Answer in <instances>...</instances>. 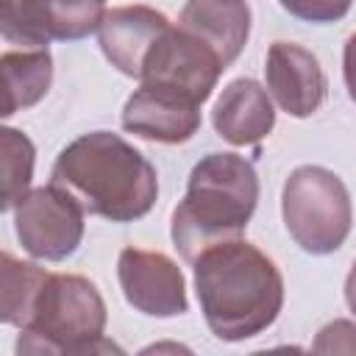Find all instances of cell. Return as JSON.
<instances>
[{"label": "cell", "mask_w": 356, "mask_h": 356, "mask_svg": "<svg viewBox=\"0 0 356 356\" xmlns=\"http://www.w3.org/2000/svg\"><path fill=\"white\" fill-rule=\"evenodd\" d=\"M122 128L150 142L178 145L197 134L200 103L175 89L142 83L122 108Z\"/></svg>", "instance_id": "30bf717a"}, {"label": "cell", "mask_w": 356, "mask_h": 356, "mask_svg": "<svg viewBox=\"0 0 356 356\" xmlns=\"http://www.w3.org/2000/svg\"><path fill=\"white\" fill-rule=\"evenodd\" d=\"M342 72H345V86L350 100L356 103V33L345 42V53H342Z\"/></svg>", "instance_id": "ffe728a7"}, {"label": "cell", "mask_w": 356, "mask_h": 356, "mask_svg": "<svg viewBox=\"0 0 356 356\" xmlns=\"http://www.w3.org/2000/svg\"><path fill=\"white\" fill-rule=\"evenodd\" d=\"M106 303L83 275L50 273L31 323L19 328L17 353H97L117 350L103 339Z\"/></svg>", "instance_id": "277c9868"}, {"label": "cell", "mask_w": 356, "mask_h": 356, "mask_svg": "<svg viewBox=\"0 0 356 356\" xmlns=\"http://www.w3.org/2000/svg\"><path fill=\"white\" fill-rule=\"evenodd\" d=\"M3 70V117H11L19 108L36 106L53 81V58L47 47H22V50H8L0 58Z\"/></svg>", "instance_id": "9a60e30c"}, {"label": "cell", "mask_w": 356, "mask_h": 356, "mask_svg": "<svg viewBox=\"0 0 356 356\" xmlns=\"http://www.w3.org/2000/svg\"><path fill=\"white\" fill-rule=\"evenodd\" d=\"M178 25L209 44L228 67L250 36V8L245 0H186Z\"/></svg>", "instance_id": "5bb4252c"}, {"label": "cell", "mask_w": 356, "mask_h": 356, "mask_svg": "<svg viewBox=\"0 0 356 356\" xmlns=\"http://www.w3.org/2000/svg\"><path fill=\"white\" fill-rule=\"evenodd\" d=\"M47 270L14 259L8 250L0 256V320L6 325L25 328L36 309L39 292L47 281Z\"/></svg>", "instance_id": "2e32d148"}, {"label": "cell", "mask_w": 356, "mask_h": 356, "mask_svg": "<svg viewBox=\"0 0 356 356\" xmlns=\"http://www.w3.org/2000/svg\"><path fill=\"white\" fill-rule=\"evenodd\" d=\"M317 353H353L356 356V323L350 320H334L325 328H320L314 345Z\"/></svg>", "instance_id": "d6986e66"}, {"label": "cell", "mask_w": 356, "mask_h": 356, "mask_svg": "<svg viewBox=\"0 0 356 356\" xmlns=\"http://www.w3.org/2000/svg\"><path fill=\"white\" fill-rule=\"evenodd\" d=\"M292 17L306 22H337L350 11L353 0H278Z\"/></svg>", "instance_id": "ac0fdd59"}, {"label": "cell", "mask_w": 356, "mask_h": 356, "mask_svg": "<svg viewBox=\"0 0 356 356\" xmlns=\"http://www.w3.org/2000/svg\"><path fill=\"white\" fill-rule=\"evenodd\" d=\"M281 214L295 245L314 256L342 248L353 222L348 186L339 175L314 164L289 172L281 192Z\"/></svg>", "instance_id": "5b68a950"}, {"label": "cell", "mask_w": 356, "mask_h": 356, "mask_svg": "<svg viewBox=\"0 0 356 356\" xmlns=\"http://www.w3.org/2000/svg\"><path fill=\"white\" fill-rule=\"evenodd\" d=\"M267 92L289 117H312L325 100L320 61L295 42H273L267 50Z\"/></svg>", "instance_id": "8fae6325"}, {"label": "cell", "mask_w": 356, "mask_h": 356, "mask_svg": "<svg viewBox=\"0 0 356 356\" xmlns=\"http://www.w3.org/2000/svg\"><path fill=\"white\" fill-rule=\"evenodd\" d=\"M222 70L225 64L209 44H203L181 25H170L145 56L139 81L175 89L203 106V100H209L211 89L217 86Z\"/></svg>", "instance_id": "ba28073f"}, {"label": "cell", "mask_w": 356, "mask_h": 356, "mask_svg": "<svg viewBox=\"0 0 356 356\" xmlns=\"http://www.w3.org/2000/svg\"><path fill=\"white\" fill-rule=\"evenodd\" d=\"M259 203V178L250 161L236 153L203 156L184 200L172 211V242L192 264L203 250L239 239Z\"/></svg>", "instance_id": "3957f363"}, {"label": "cell", "mask_w": 356, "mask_h": 356, "mask_svg": "<svg viewBox=\"0 0 356 356\" xmlns=\"http://www.w3.org/2000/svg\"><path fill=\"white\" fill-rule=\"evenodd\" d=\"M0 172H3V209H14L22 195L31 186L33 178V142L17 131L3 128L0 131Z\"/></svg>", "instance_id": "e0dca14e"}, {"label": "cell", "mask_w": 356, "mask_h": 356, "mask_svg": "<svg viewBox=\"0 0 356 356\" xmlns=\"http://www.w3.org/2000/svg\"><path fill=\"white\" fill-rule=\"evenodd\" d=\"M117 278L125 300L150 317H175L186 312V284L178 264L142 248H125L117 259Z\"/></svg>", "instance_id": "9c48e42d"}, {"label": "cell", "mask_w": 356, "mask_h": 356, "mask_svg": "<svg viewBox=\"0 0 356 356\" xmlns=\"http://www.w3.org/2000/svg\"><path fill=\"white\" fill-rule=\"evenodd\" d=\"M106 0H0V31L8 44L47 47L83 39L100 28Z\"/></svg>", "instance_id": "8992f818"}, {"label": "cell", "mask_w": 356, "mask_h": 356, "mask_svg": "<svg viewBox=\"0 0 356 356\" xmlns=\"http://www.w3.org/2000/svg\"><path fill=\"white\" fill-rule=\"evenodd\" d=\"M170 28V19L150 6H120L106 11L97 33L103 56L131 78H139L153 42Z\"/></svg>", "instance_id": "7c38bea8"}, {"label": "cell", "mask_w": 356, "mask_h": 356, "mask_svg": "<svg viewBox=\"0 0 356 356\" xmlns=\"http://www.w3.org/2000/svg\"><path fill=\"white\" fill-rule=\"evenodd\" d=\"M192 267L200 312L217 339L242 342L275 323L284 306V278L256 245L220 242L203 250Z\"/></svg>", "instance_id": "6da1fadb"}, {"label": "cell", "mask_w": 356, "mask_h": 356, "mask_svg": "<svg viewBox=\"0 0 356 356\" xmlns=\"http://www.w3.org/2000/svg\"><path fill=\"white\" fill-rule=\"evenodd\" d=\"M50 184L67 192L86 214L111 222L145 217L159 197L153 164L108 131H92L70 142L53 164Z\"/></svg>", "instance_id": "7a4b0ae2"}, {"label": "cell", "mask_w": 356, "mask_h": 356, "mask_svg": "<svg viewBox=\"0 0 356 356\" xmlns=\"http://www.w3.org/2000/svg\"><path fill=\"white\" fill-rule=\"evenodd\" d=\"M345 300H348V309L356 314V261H353V267L345 278Z\"/></svg>", "instance_id": "44dd1931"}, {"label": "cell", "mask_w": 356, "mask_h": 356, "mask_svg": "<svg viewBox=\"0 0 356 356\" xmlns=\"http://www.w3.org/2000/svg\"><path fill=\"white\" fill-rule=\"evenodd\" d=\"M211 122L225 142L242 147L261 142L273 131L275 111L267 89H261L253 78H236L220 92L211 111Z\"/></svg>", "instance_id": "4fadbf2b"}, {"label": "cell", "mask_w": 356, "mask_h": 356, "mask_svg": "<svg viewBox=\"0 0 356 356\" xmlns=\"http://www.w3.org/2000/svg\"><path fill=\"white\" fill-rule=\"evenodd\" d=\"M83 209L58 186H39L14 206V228L19 245L42 261L72 256L83 239Z\"/></svg>", "instance_id": "52a82bcc"}]
</instances>
